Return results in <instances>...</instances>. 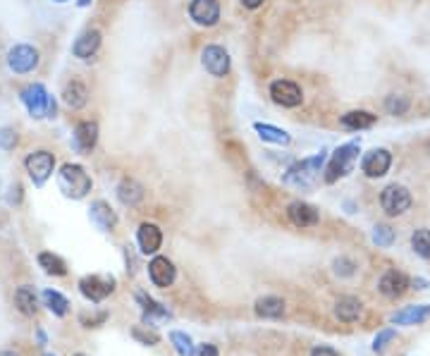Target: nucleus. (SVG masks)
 Listing matches in <instances>:
<instances>
[{
    "mask_svg": "<svg viewBox=\"0 0 430 356\" xmlns=\"http://www.w3.org/2000/svg\"><path fill=\"white\" fill-rule=\"evenodd\" d=\"M359 153H361L359 141H347V144H342L340 148H335V153L330 155L328 165H325V170H323L325 182L335 184L337 179L347 177V174L354 170L356 160H359Z\"/></svg>",
    "mask_w": 430,
    "mask_h": 356,
    "instance_id": "nucleus-1",
    "label": "nucleus"
},
{
    "mask_svg": "<svg viewBox=\"0 0 430 356\" xmlns=\"http://www.w3.org/2000/svg\"><path fill=\"white\" fill-rule=\"evenodd\" d=\"M323 165H325V151H320V153L311 155V158L294 163L282 179H284V184L296 186V189H308V186H313L318 182L320 172H323Z\"/></svg>",
    "mask_w": 430,
    "mask_h": 356,
    "instance_id": "nucleus-2",
    "label": "nucleus"
},
{
    "mask_svg": "<svg viewBox=\"0 0 430 356\" xmlns=\"http://www.w3.org/2000/svg\"><path fill=\"white\" fill-rule=\"evenodd\" d=\"M22 103L27 106L29 115L32 117H53L56 115V98L46 91L44 84H29L22 89L20 94Z\"/></svg>",
    "mask_w": 430,
    "mask_h": 356,
    "instance_id": "nucleus-3",
    "label": "nucleus"
},
{
    "mask_svg": "<svg viewBox=\"0 0 430 356\" xmlns=\"http://www.w3.org/2000/svg\"><path fill=\"white\" fill-rule=\"evenodd\" d=\"M58 182L60 189L65 191V196L70 198H84L91 191V177L82 165H75V163L63 165V170L58 174Z\"/></svg>",
    "mask_w": 430,
    "mask_h": 356,
    "instance_id": "nucleus-4",
    "label": "nucleus"
},
{
    "mask_svg": "<svg viewBox=\"0 0 430 356\" xmlns=\"http://www.w3.org/2000/svg\"><path fill=\"white\" fill-rule=\"evenodd\" d=\"M380 206L387 215H404L407 210L411 208V194L407 186L402 184H390L383 189V194H380Z\"/></svg>",
    "mask_w": 430,
    "mask_h": 356,
    "instance_id": "nucleus-5",
    "label": "nucleus"
},
{
    "mask_svg": "<svg viewBox=\"0 0 430 356\" xmlns=\"http://www.w3.org/2000/svg\"><path fill=\"white\" fill-rule=\"evenodd\" d=\"M201 65L210 77L222 80V77L229 75V53L222 46H215V44L205 46L201 53Z\"/></svg>",
    "mask_w": 430,
    "mask_h": 356,
    "instance_id": "nucleus-6",
    "label": "nucleus"
},
{
    "mask_svg": "<svg viewBox=\"0 0 430 356\" xmlns=\"http://www.w3.org/2000/svg\"><path fill=\"white\" fill-rule=\"evenodd\" d=\"M270 98L282 108H296L304 101V91L296 82L289 80H275L270 84Z\"/></svg>",
    "mask_w": 430,
    "mask_h": 356,
    "instance_id": "nucleus-7",
    "label": "nucleus"
},
{
    "mask_svg": "<svg viewBox=\"0 0 430 356\" xmlns=\"http://www.w3.org/2000/svg\"><path fill=\"white\" fill-rule=\"evenodd\" d=\"M80 292L89 301H103L115 292V277L110 275H87L80 280Z\"/></svg>",
    "mask_w": 430,
    "mask_h": 356,
    "instance_id": "nucleus-8",
    "label": "nucleus"
},
{
    "mask_svg": "<svg viewBox=\"0 0 430 356\" xmlns=\"http://www.w3.org/2000/svg\"><path fill=\"white\" fill-rule=\"evenodd\" d=\"M24 165H27V172H29V177L34 179V184L41 186L53 174L56 158H53V153H48V151H36V153L27 155Z\"/></svg>",
    "mask_w": 430,
    "mask_h": 356,
    "instance_id": "nucleus-9",
    "label": "nucleus"
},
{
    "mask_svg": "<svg viewBox=\"0 0 430 356\" xmlns=\"http://www.w3.org/2000/svg\"><path fill=\"white\" fill-rule=\"evenodd\" d=\"M36 65H39V53H36L34 46L20 44L8 53V68L12 72H17V75H27Z\"/></svg>",
    "mask_w": 430,
    "mask_h": 356,
    "instance_id": "nucleus-10",
    "label": "nucleus"
},
{
    "mask_svg": "<svg viewBox=\"0 0 430 356\" xmlns=\"http://www.w3.org/2000/svg\"><path fill=\"white\" fill-rule=\"evenodd\" d=\"M392 165V153L387 148H373L368 151L366 155H363L361 160V170L366 177H383V174H387V170H390Z\"/></svg>",
    "mask_w": 430,
    "mask_h": 356,
    "instance_id": "nucleus-11",
    "label": "nucleus"
},
{
    "mask_svg": "<svg viewBox=\"0 0 430 356\" xmlns=\"http://www.w3.org/2000/svg\"><path fill=\"white\" fill-rule=\"evenodd\" d=\"M189 17L198 27H215L220 22V3L217 0H191Z\"/></svg>",
    "mask_w": 430,
    "mask_h": 356,
    "instance_id": "nucleus-12",
    "label": "nucleus"
},
{
    "mask_svg": "<svg viewBox=\"0 0 430 356\" xmlns=\"http://www.w3.org/2000/svg\"><path fill=\"white\" fill-rule=\"evenodd\" d=\"M287 218L292 220V225L296 227H313V225H318V220H320V215H318V210L311 206V203H304V201H292L287 206Z\"/></svg>",
    "mask_w": 430,
    "mask_h": 356,
    "instance_id": "nucleus-13",
    "label": "nucleus"
},
{
    "mask_svg": "<svg viewBox=\"0 0 430 356\" xmlns=\"http://www.w3.org/2000/svg\"><path fill=\"white\" fill-rule=\"evenodd\" d=\"M148 275L156 287H170L175 282V277H177V270H175L172 261H167L165 256H156L153 261L148 263Z\"/></svg>",
    "mask_w": 430,
    "mask_h": 356,
    "instance_id": "nucleus-14",
    "label": "nucleus"
},
{
    "mask_svg": "<svg viewBox=\"0 0 430 356\" xmlns=\"http://www.w3.org/2000/svg\"><path fill=\"white\" fill-rule=\"evenodd\" d=\"M75 151L77 153H91L96 146V141H99V125L91 122V120H87V122H80L75 129Z\"/></svg>",
    "mask_w": 430,
    "mask_h": 356,
    "instance_id": "nucleus-15",
    "label": "nucleus"
},
{
    "mask_svg": "<svg viewBox=\"0 0 430 356\" xmlns=\"http://www.w3.org/2000/svg\"><path fill=\"white\" fill-rule=\"evenodd\" d=\"M137 241H139V249H141V253H156L160 249L163 244V232L158 225H153V222H144L141 227H139L137 232Z\"/></svg>",
    "mask_w": 430,
    "mask_h": 356,
    "instance_id": "nucleus-16",
    "label": "nucleus"
},
{
    "mask_svg": "<svg viewBox=\"0 0 430 356\" xmlns=\"http://www.w3.org/2000/svg\"><path fill=\"white\" fill-rule=\"evenodd\" d=\"M407 287H409L407 275L397 273V270H387V273L380 277V282H378V289L385 294V297H390V299L402 297V294L407 292Z\"/></svg>",
    "mask_w": 430,
    "mask_h": 356,
    "instance_id": "nucleus-17",
    "label": "nucleus"
},
{
    "mask_svg": "<svg viewBox=\"0 0 430 356\" xmlns=\"http://www.w3.org/2000/svg\"><path fill=\"white\" fill-rule=\"evenodd\" d=\"M101 48V32L99 29H87V32L80 34V39L75 41L72 46V53L82 60H89L91 56H96V51Z\"/></svg>",
    "mask_w": 430,
    "mask_h": 356,
    "instance_id": "nucleus-18",
    "label": "nucleus"
},
{
    "mask_svg": "<svg viewBox=\"0 0 430 356\" xmlns=\"http://www.w3.org/2000/svg\"><path fill=\"white\" fill-rule=\"evenodd\" d=\"M91 220H94V225L99 227L101 232H113L115 225H118V215L113 213V208L108 206L106 201H96L91 203Z\"/></svg>",
    "mask_w": 430,
    "mask_h": 356,
    "instance_id": "nucleus-19",
    "label": "nucleus"
},
{
    "mask_svg": "<svg viewBox=\"0 0 430 356\" xmlns=\"http://www.w3.org/2000/svg\"><path fill=\"white\" fill-rule=\"evenodd\" d=\"M340 122L344 129L361 132V129H371V127L378 122V115H373V113H368V110H349L340 117Z\"/></svg>",
    "mask_w": 430,
    "mask_h": 356,
    "instance_id": "nucleus-20",
    "label": "nucleus"
},
{
    "mask_svg": "<svg viewBox=\"0 0 430 356\" xmlns=\"http://www.w3.org/2000/svg\"><path fill=\"white\" fill-rule=\"evenodd\" d=\"M118 198L120 201L125 203V206H129V208H134L139 206V203L144 201V186L137 182V179H122L118 186Z\"/></svg>",
    "mask_w": 430,
    "mask_h": 356,
    "instance_id": "nucleus-21",
    "label": "nucleus"
},
{
    "mask_svg": "<svg viewBox=\"0 0 430 356\" xmlns=\"http://www.w3.org/2000/svg\"><path fill=\"white\" fill-rule=\"evenodd\" d=\"M426 318H430V304H423V306H407L404 311H397L392 316V323L397 325H419L423 323Z\"/></svg>",
    "mask_w": 430,
    "mask_h": 356,
    "instance_id": "nucleus-22",
    "label": "nucleus"
},
{
    "mask_svg": "<svg viewBox=\"0 0 430 356\" xmlns=\"http://www.w3.org/2000/svg\"><path fill=\"white\" fill-rule=\"evenodd\" d=\"M361 301L359 299H354V297H342V299H337V304H335V313H337V318L344 323H354V321H359L361 318Z\"/></svg>",
    "mask_w": 430,
    "mask_h": 356,
    "instance_id": "nucleus-23",
    "label": "nucleus"
},
{
    "mask_svg": "<svg viewBox=\"0 0 430 356\" xmlns=\"http://www.w3.org/2000/svg\"><path fill=\"white\" fill-rule=\"evenodd\" d=\"M63 101L72 108V110H80V108L87 106V101H89L87 87H84L82 82H70L63 91Z\"/></svg>",
    "mask_w": 430,
    "mask_h": 356,
    "instance_id": "nucleus-24",
    "label": "nucleus"
},
{
    "mask_svg": "<svg viewBox=\"0 0 430 356\" xmlns=\"http://www.w3.org/2000/svg\"><path fill=\"white\" fill-rule=\"evenodd\" d=\"M253 129L258 132V136L263 139V141L277 144V146H287V144L292 141V136H289L284 129H280V127H275V125H268V122H256V125H253Z\"/></svg>",
    "mask_w": 430,
    "mask_h": 356,
    "instance_id": "nucleus-25",
    "label": "nucleus"
},
{
    "mask_svg": "<svg viewBox=\"0 0 430 356\" xmlns=\"http://www.w3.org/2000/svg\"><path fill=\"white\" fill-rule=\"evenodd\" d=\"M256 313L260 318H280L284 313V301L280 297H260L256 301Z\"/></svg>",
    "mask_w": 430,
    "mask_h": 356,
    "instance_id": "nucleus-26",
    "label": "nucleus"
},
{
    "mask_svg": "<svg viewBox=\"0 0 430 356\" xmlns=\"http://www.w3.org/2000/svg\"><path fill=\"white\" fill-rule=\"evenodd\" d=\"M137 301L141 304V309H144V318L146 321H153V316H158V318H170V313H167L163 306L158 304V301H153L148 297V294H144V292H139L137 294Z\"/></svg>",
    "mask_w": 430,
    "mask_h": 356,
    "instance_id": "nucleus-27",
    "label": "nucleus"
},
{
    "mask_svg": "<svg viewBox=\"0 0 430 356\" xmlns=\"http://www.w3.org/2000/svg\"><path fill=\"white\" fill-rule=\"evenodd\" d=\"M39 265L46 270L48 275H65L68 273V265H65V261L60 256H56V253H41L39 256Z\"/></svg>",
    "mask_w": 430,
    "mask_h": 356,
    "instance_id": "nucleus-28",
    "label": "nucleus"
},
{
    "mask_svg": "<svg viewBox=\"0 0 430 356\" xmlns=\"http://www.w3.org/2000/svg\"><path fill=\"white\" fill-rule=\"evenodd\" d=\"M15 304L20 306L22 313H27V316H34L36 313V294L32 287H20L15 292Z\"/></svg>",
    "mask_w": 430,
    "mask_h": 356,
    "instance_id": "nucleus-29",
    "label": "nucleus"
},
{
    "mask_svg": "<svg viewBox=\"0 0 430 356\" xmlns=\"http://www.w3.org/2000/svg\"><path fill=\"white\" fill-rule=\"evenodd\" d=\"M44 301H46L48 309L56 313V316H65V313H68L70 301L65 299L60 292H56V289H46V292H44Z\"/></svg>",
    "mask_w": 430,
    "mask_h": 356,
    "instance_id": "nucleus-30",
    "label": "nucleus"
},
{
    "mask_svg": "<svg viewBox=\"0 0 430 356\" xmlns=\"http://www.w3.org/2000/svg\"><path fill=\"white\" fill-rule=\"evenodd\" d=\"M411 249L419 253L421 258L430 261V230H416L411 234Z\"/></svg>",
    "mask_w": 430,
    "mask_h": 356,
    "instance_id": "nucleus-31",
    "label": "nucleus"
},
{
    "mask_svg": "<svg viewBox=\"0 0 430 356\" xmlns=\"http://www.w3.org/2000/svg\"><path fill=\"white\" fill-rule=\"evenodd\" d=\"M409 108H411V101L407 98V96L392 94V96H387V98H385V110L390 113V115H404Z\"/></svg>",
    "mask_w": 430,
    "mask_h": 356,
    "instance_id": "nucleus-32",
    "label": "nucleus"
},
{
    "mask_svg": "<svg viewBox=\"0 0 430 356\" xmlns=\"http://www.w3.org/2000/svg\"><path fill=\"white\" fill-rule=\"evenodd\" d=\"M170 340H172V345H175V349H177L179 356H191L194 347H191L189 335H184V333H179V330H175V333H170Z\"/></svg>",
    "mask_w": 430,
    "mask_h": 356,
    "instance_id": "nucleus-33",
    "label": "nucleus"
},
{
    "mask_svg": "<svg viewBox=\"0 0 430 356\" xmlns=\"http://www.w3.org/2000/svg\"><path fill=\"white\" fill-rule=\"evenodd\" d=\"M373 241L378 246H390L392 241H395V230H392V227H387V225H378L373 230Z\"/></svg>",
    "mask_w": 430,
    "mask_h": 356,
    "instance_id": "nucleus-34",
    "label": "nucleus"
},
{
    "mask_svg": "<svg viewBox=\"0 0 430 356\" xmlns=\"http://www.w3.org/2000/svg\"><path fill=\"white\" fill-rule=\"evenodd\" d=\"M392 340H395V330H383V333L375 337L373 349H375V352H385L387 342H392Z\"/></svg>",
    "mask_w": 430,
    "mask_h": 356,
    "instance_id": "nucleus-35",
    "label": "nucleus"
},
{
    "mask_svg": "<svg viewBox=\"0 0 430 356\" xmlns=\"http://www.w3.org/2000/svg\"><path fill=\"white\" fill-rule=\"evenodd\" d=\"M354 268H356V265L351 263L349 258H337V261H335V273L337 275L349 277V275H354Z\"/></svg>",
    "mask_w": 430,
    "mask_h": 356,
    "instance_id": "nucleus-36",
    "label": "nucleus"
},
{
    "mask_svg": "<svg viewBox=\"0 0 430 356\" xmlns=\"http://www.w3.org/2000/svg\"><path fill=\"white\" fill-rule=\"evenodd\" d=\"M0 144H3L5 148H12L17 144V134L12 129H3L0 132Z\"/></svg>",
    "mask_w": 430,
    "mask_h": 356,
    "instance_id": "nucleus-37",
    "label": "nucleus"
},
{
    "mask_svg": "<svg viewBox=\"0 0 430 356\" xmlns=\"http://www.w3.org/2000/svg\"><path fill=\"white\" fill-rule=\"evenodd\" d=\"M191 356H220V354H217V349L213 345H201L196 352H191Z\"/></svg>",
    "mask_w": 430,
    "mask_h": 356,
    "instance_id": "nucleus-38",
    "label": "nucleus"
},
{
    "mask_svg": "<svg viewBox=\"0 0 430 356\" xmlns=\"http://www.w3.org/2000/svg\"><path fill=\"white\" fill-rule=\"evenodd\" d=\"M134 335L139 337V340L146 342V345H156V342H158V335H153V333H141V330H134Z\"/></svg>",
    "mask_w": 430,
    "mask_h": 356,
    "instance_id": "nucleus-39",
    "label": "nucleus"
},
{
    "mask_svg": "<svg viewBox=\"0 0 430 356\" xmlns=\"http://www.w3.org/2000/svg\"><path fill=\"white\" fill-rule=\"evenodd\" d=\"M311 356H337L335 349H330V347H316L311 352Z\"/></svg>",
    "mask_w": 430,
    "mask_h": 356,
    "instance_id": "nucleus-40",
    "label": "nucleus"
},
{
    "mask_svg": "<svg viewBox=\"0 0 430 356\" xmlns=\"http://www.w3.org/2000/svg\"><path fill=\"white\" fill-rule=\"evenodd\" d=\"M263 3H265V0H241V5H244V8H249V10H256Z\"/></svg>",
    "mask_w": 430,
    "mask_h": 356,
    "instance_id": "nucleus-41",
    "label": "nucleus"
},
{
    "mask_svg": "<svg viewBox=\"0 0 430 356\" xmlns=\"http://www.w3.org/2000/svg\"><path fill=\"white\" fill-rule=\"evenodd\" d=\"M89 3H91V0H80V5H82V8H87Z\"/></svg>",
    "mask_w": 430,
    "mask_h": 356,
    "instance_id": "nucleus-42",
    "label": "nucleus"
},
{
    "mask_svg": "<svg viewBox=\"0 0 430 356\" xmlns=\"http://www.w3.org/2000/svg\"><path fill=\"white\" fill-rule=\"evenodd\" d=\"M0 356H17V354H12V352H0Z\"/></svg>",
    "mask_w": 430,
    "mask_h": 356,
    "instance_id": "nucleus-43",
    "label": "nucleus"
},
{
    "mask_svg": "<svg viewBox=\"0 0 430 356\" xmlns=\"http://www.w3.org/2000/svg\"><path fill=\"white\" fill-rule=\"evenodd\" d=\"M56 3H68V0H56Z\"/></svg>",
    "mask_w": 430,
    "mask_h": 356,
    "instance_id": "nucleus-44",
    "label": "nucleus"
},
{
    "mask_svg": "<svg viewBox=\"0 0 430 356\" xmlns=\"http://www.w3.org/2000/svg\"><path fill=\"white\" fill-rule=\"evenodd\" d=\"M75 356H87V354H75Z\"/></svg>",
    "mask_w": 430,
    "mask_h": 356,
    "instance_id": "nucleus-45",
    "label": "nucleus"
}]
</instances>
